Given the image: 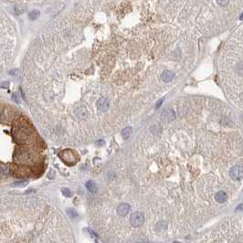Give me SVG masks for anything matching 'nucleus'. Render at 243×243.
I'll return each mask as SVG.
<instances>
[{
	"label": "nucleus",
	"instance_id": "1",
	"mask_svg": "<svg viewBox=\"0 0 243 243\" xmlns=\"http://www.w3.org/2000/svg\"><path fill=\"white\" fill-rule=\"evenodd\" d=\"M29 133V127L28 125H25L24 124H21V122H19L17 127H15L14 129V137L18 142L22 143L28 139L30 135Z\"/></svg>",
	"mask_w": 243,
	"mask_h": 243
},
{
	"label": "nucleus",
	"instance_id": "2",
	"mask_svg": "<svg viewBox=\"0 0 243 243\" xmlns=\"http://www.w3.org/2000/svg\"><path fill=\"white\" fill-rule=\"evenodd\" d=\"M33 157L34 156L31 154V152H29L28 150H24V149H20V150L17 151L16 155H15L16 160L21 164H24V165H28L30 162H32Z\"/></svg>",
	"mask_w": 243,
	"mask_h": 243
},
{
	"label": "nucleus",
	"instance_id": "3",
	"mask_svg": "<svg viewBox=\"0 0 243 243\" xmlns=\"http://www.w3.org/2000/svg\"><path fill=\"white\" fill-rule=\"evenodd\" d=\"M59 157L62 159V161L67 163V164H71V165H74V163L76 162V156L75 154L70 149H66L61 151L59 154Z\"/></svg>",
	"mask_w": 243,
	"mask_h": 243
},
{
	"label": "nucleus",
	"instance_id": "4",
	"mask_svg": "<svg viewBox=\"0 0 243 243\" xmlns=\"http://www.w3.org/2000/svg\"><path fill=\"white\" fill-rule=\"evenodd\" d=\"M230 177L233 180H241L243 178V167L241 165H234L230 170Z\"/></svg>",
	"mask_w": 243,
	"mask_h": 243
},
{
	"label": "nucleus",
	"instance_id": "5",
	"mask_svg": "<svg viewBox=\"0 0 243 243\" xmlns=\"http://www.w3.org/2000/svg\"><path fill=\"white\" fill-rule=\"evenodd\" d=\"M145 222V216L142 212H134L131 217V224L134 227H140Z\"/></svg>",
	"mask_w": 243,
	"mask_h": 243
},
{
	"label": "nucleus",
	"instance_id": "6",
	"mask_svg": "<svg viewBox=\"0 0 243 243\" xmlns=\"http://www.w3.org/2000/svg\"><path fill=\"white\" fill-rule=\"evenodd\" d=\"M97 107L101 112L108 111V109L110 107V101L107 98H102L97 102Z\"/></svg>",
	"mask_w": 243,
	"mask_h": 243
},
{
	"label": "nucleus",
	"instance_id": "7",
	"mask_svg": "<svg viewBox=\"0 0 243 243\" xmlns=\"http://www.w3.org/2000/svg\"><path fill=\"white\" fill-rule=\"evenodd\" d=\"M129 210H130V206H129V205L126 204V203H122V204L119 205L118 208H117V213L120 216L124 217V216L128 214Z\"/></svg>",
	"mask_w": 243,
	"mask_h": 243
},
{
	"label": "nucleus",
	"instance_id": "8",
	"mask_svg": "<svg viewBox=\"0 0 243 243\" xmlns=\"http://www.w3.org/2000/svg\"><path fill=\"white\" fill-rule=\"evenodd\" d=\"M215 199L218 202V203H224L227 201V195L226 192L224 191H219L216 194L215 196Z\"/></svg>",
	"mask_w": 243,
	"mask_h": 243
},
{
	"label": "nucleus",
	"instance_id": "9",
	"mask_svg": "<svg viewBox=\"0 0 243 243\" xmlns=\"http://www.w3.org/2000/svg\"><path fill=\"white\" fill-rule=\"evenodd\" d=\"M162 117L163 119L166 120V121H173L174 119V113L173 111L171 110H165L162 113Z\"/></svg>",
	"mask_w": 243,
	"mask_h": 243
},
{
	"label": "nucleus",
	"instance_id": "10",
	"mask_svg": "<svg viewBox=\"0 0 243 243\" xmlns=\"http://www.w3.org/2000/svg\"><path fill=\"white\" fill-rule=\"evenodd\" d=\"M86 187L88 188V190L90 193H93V194H95L98 191V187H97V186L95 184V182H93L92 180H90V181L87 182V183H86Z\"/></svg>",
	"mask_w": 243,
	"mask_h": 243
},
{
	"label": "nucleus",
	"instance_id": "11",
	"mask_svg": "<svg viewBox=\"0 0 243 243\" xmlns=\"http://www.w3.org/2000/svg\"><path fill=\"white\" fill-rule=\"evenodd\" d=\"M174 78V73L170 71H165L162 74V80L165 82H169Z\"/></svg>",
	"mask_w": 243,
	"mask_h": 243
},
{
	"label": "nucleus",
	"instance_id": "12",
	"mask_svg": "<svg viewBox=\"0 0 243 243\" xmlns=\"http://www.w3.org/2000/svg\"><path fill=\"white\" fill-rule=\"evenodd\" d=\"M133 133V128L128 126V127H125L123 131H122V136H123V138L124 139H128L130 137V135L132 134Z\"/></svg>",
	"mask_w": 243,
	"mask_h": 243
},
{
	"label": "nucleus",
	"instance_id": "13",
	"mask_svg": "<svg viewBox=\"0 0 243 243\" xmlns=\"http://www.w3.org/2000/svg\"><path fill=\"white\" fill-rule=\"evenodd\" d=\"M40 17V11L39 10H32L28 13V18L31 20H35Z\"/></svg>",
	"mask_w": 243,
	"mask_h": 243
},
{
	"label": "nucleus",
	"instance_id": "14",
	"mask_svg": "<svg viewBox=\"0 0 243 243\" xmlns=\"http://www.w3.org/2000/svg\"><path fill=\"white\" fill-rule=\"evenodd\" d=\"M67 213L71 218H77L78 217V213L76 212L73 208H68L67 209Z\"/></svg>",
	"mask_w": 243,
	"mask_h": 243
},
{
	"label": "nucleus",
	"instance_id": "15",
	"mask_svg": "<svg viewBox=\"0 0 243 243\" xmlns=\"http://www.w3.org/2000/svg\"><path fill=\"white\" fill-rule=\"evenodd\" d=\"M1 173L3 174H6L8 173V166H7V165H5V164L1 165Z\"/></svg>",
	"mask_w": 243,
	"mask_h": 243
},
{
	"label": "nucleus",
	"instance_id": "16",
	"mask_svg": "<svg viewBox=\"0 0 243 243\" xmlns=\"http://www.w3.org/2000/svg\"><path fill=\"white\" fill-rule=\"evenodd\" d=\"M61 191H62L63 195H64L65 196H67V197H71V196H72L71 192V191H70L68 188H62V189H61Z\"/></svg>",
	"mask_w": 243,
	"mask_h": 243
},
{
	"label": "nucleus",
	"instance_id": "17",
	"mask_svg": "<svg viewBox=\"0 0 243 243\" xmlns=\"http://www.w3.org/2000/svg\"><path fill=\"white\" fill-rule=\"evenodd\" d=\"M216 1H217V3H218L219 6H227V4H229L230 0H216Z\"/></svg>",
	"mask_w": 243,
	"mask_h": 243
},
{
	"label": "nucleus",
	"instance_id": "18",
	"mask_svg": "<svg viewBox=\"0 0 243 243\" xmlns=\"http://www.w3.org/2000/svg\"><path fill=\"white\" fill-rule=\"evenodd\" d=\"M28 184V182H16V183H14L13 185L14 186H18V185H19V186H24V185H27Z\"/></svg>",
	"mask_w": 243,
	"mask_h": 243
},
{
	"label": "nucleus",
	"instance_id": "19",
	"mask_svg": "<svg viewBox=\"0 0 243 243\" xmlns=\"http://www.w3.org/2000/svg\"><path fill=\"white\" fill-rule=\"evenodd\" d=\"M236 210L237 211H243V204L239 205V206L237 207V208H236Z\"/></svg>",
	"mask_w": 243,
	"mask_h": 243
},
{
	"label": "nucleus",
	"instance_id": "20",
	"mask_svg": "<svg viewBox=\"0 0 243 243\" xmlns=\"http://www.w3.org/2000/svg\"><path fill=\"white\" fill-rule=\"evenodd\" d=\"M240 19H241V20H242V19H243V14H242V16H241V17H240Z\"/></svg>",
	"mask_w": 243,
	"mask_h": 243
}]
</instances>
